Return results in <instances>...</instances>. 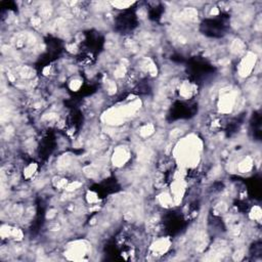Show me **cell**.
<instances>
[{
	"label": "cell",
	"mask_w": 262,
	"mask_h": 262,
	"mask_svg": "<svg viewBox=\"0 0 262 262\" xmlns=\"http://www.w3.org/2000/svg\"><path fill=\"white\" fill-rule=\"evenodd\" d=\"M136 26V18L132 12H125L124 14L120 15L117 19V28L121 32L132 31L133 28Z\"/></svg>",
	"instance_id": "cell-2"
},
{
	"label": "cell",
	"mask_w": 262,
	"mask_h": 262,
	"mask_svg": "<svg viewBox=\"0 0 262 262\" xmlns=\"http://www.w3.org/2000/svg\"><path fill=\"white\" fill-rule=\"evenodd\" d=\"M177 92L182 100H192L198 92V84L193 80H182L177 86Z\"/></svg>",
	"instance_id": "cell-1"
}]
</instances>
